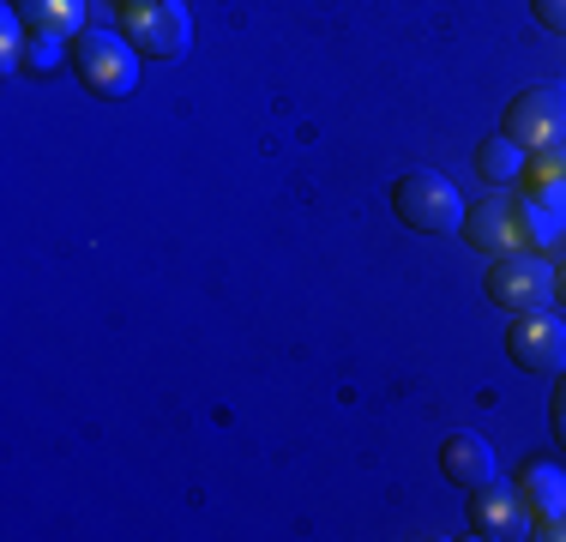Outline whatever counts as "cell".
Wrapping results in <instances>:
<instances>
[{
    "instance_id": "cell-1",
    "label": "cell",
    "mask_w": 566,
    "mask_h": 542,
    "mask_svg": "<svg viewBox=\"0 0 566 542\" xmlns=\"http://www.w3.org/2000/svg\"><path fill=\"white\" fill-rule=\"evenodd\" d=\"M566 217H548L543 206H531L524 194H489L482 206L464 211V229L458 236L470 241L476 253L501 260V253H518V248H536V253H560Z\"/></svg>"
},
{
    "instance_id": "cell-2",
    "label": "cell",
    "mask_w": 566,
    "mask_h": 542,
    "mask_svg": "<svg viewBox=\"0 0 566 542\" xmlns=\"http://www.w3.org/2000/svg\"><path fill=\"white\" fill-rule=\"evenodd\" d=\"M66 61H73V73L85 79L91 97H133V85H139V61L145 54L127 43L120 31H78L73 49H66Z\"/></svg>"
},
{
    "instance_id": "cell-3",
    "label": "cell",
    "mask_w": 566,
    "mask_h": 542,
    "mask_svg": "<svg viewBox=\"0 0 566 542\" xmlns=\"http://www.w3.org/2000/svg\"><path fill=\"white\" fill-rule=\"evenodd\" d=\"M392 211H398L403 229H416V236H458V229H464V199H458V187L440 169L398 175Z\"/></svg>"
},
{
    "instance_id": "cell-4",
    "label": "cell",
    "mask_w": 566,
    "mask_h": 542,
    "mask_svg": "<svg viewBox=\"0 0 566 542\" xmlns=\"http://www.w3.org/2000/svg\"><path fill=\"white\" fill-rule=\"evenodd\" d=\"M120 37L145 54V61H175L193 43V19L187 0H127L120 7Z\"/></svg>"
},
{
    "instance_id": "cell-5",
    "label": "cell",
    "mask_w": 566,
    "mask_h": 542,
    "mask_svg": "<svg viewBox=\"0 0 566 542\" xmlns=\"http://www.w3.org/2000/svg\"><path fill=\"white\" fill-rule=\"evenodd\" d=\"M489 302L506 308V314H531V308H555V265L548 253L536 248H518V253H501L489 265Z\"/></svg>"
},
{
    "instance_id": "cell-6",
    "label": "cell",
    "mask_w": 566,
    "mask_h": 542,
    "mask_svg": "<svg viewBox=\"0 0 566 542\" xmlns=\"http://www.w3.org/2000/svg\"><path fill=\"white\" fill-rule=\"evenodd\" d=\"M501 133L524 152H548V145H566V85H524L518 97L506 103Z\"/></svg>"
},
{
    "instance_id": "cell-7",
    "label": "cell",
    "mask_w": 566,
    "mask_h": 542,
    "mask_svg": "<svg viewBox=\"0 0 566 542\" xmlns=\"http://www.w3.org/2000/svg\"><path fill=\"white\" fill-rule=\"evenodd\" d=\"M506 356L524 374H566V320L555 308H531V314H512L506 332Z\"/></svg>"
},
{
    "instance_id": "cell-8",
    "label": "cell",
    "mask_w": 566,
    "mask_h": 542,
    "mask_svg": "<svg viewBox=\"0 0 566 542\" xmlns=\"http://www.w3.org/2000/svg\"><path fill=\"white\" fill-rule=\"evenodd\" d=\"M531 507H524L518 482H482L470 488V531L489 536V542H512V536H531Z\"/></svg>"
},
{
    "instance_id": "cell-9",
    "label": "cell",
    "mask_w": 566,
    "mask_h": 542,
    "mask_svg": "<svg viewBox=\"0 0 566 542\" xmlns=\"http://www.w3.org/2000/svg\"><path fill=\"white\" fill-rule=\"evenodd\" d=\"M440 477H447L452 488H482V482H494V446L482 440V434H470V428H458L447 434V446H440Z\"/></svg>"
},
{
    "instance_id": "cell-10",
    "label": "cell",
    "mask_w": 566,
    "mask_h": 542,
    "mask_svg": "<svg viewBox=\"0 0 566 542\" xmlns=\"http://www.w3.org/2000/svg\"><path fill=\"white\" fill-rule=\"evenodd\" d=\"M518 187H524V199H531V206H543L548 217H566V145H548V152L524 157Z\"/></svg>"
},
{
    "instance_id": "cell-11",
    "label": "cell",
    "mask_w": 566,
    "mask_h": 542,
    "mask_svg": "<svg viewBox=\"0 0 566 542\" xmlns=\"http://www.w3.org/2000/svg\"><path fill=\"white\" fill-rule=\"evenodd\" d=\"M518 494L531 507V519H555V512H566V470L555 458H531L518 470Z\"/></svg>"
},
{
    "instance_id": "cell-12",
    "label": "cell",
    "mask_w": 566,
    "mask_h": 542,
    "mask_svg": "<svg viewBox=\"0 0 566 542\" xmlns=\"http://www.w3.org/2000/svg\"><path fill=\"white\" fill-rule=\"evenodd\" d=\"M12 7L36 37H78L85 24V0H12Z\"/></svg>"
},
{
    "instance_id": "cell-13",
    "label": "cell",
    "mask_w": 566,
    "mask_h": 542,
    "mask_svg": "<svg viewBox=\"0 0 566 542\" xmlns=\"http://www.w3.org/2000/svg\"><path fill=\"white\" fill-rule=\"evenodd\" d=\"M524 157H531V152H524V145H512L506 133H501V139H489V145L476 152V175H482L489 187H518Z\"/></svg>"
},
{
    "instance_id": "cell-14",
    "label": "cell",
    "mask_w": 566,
    "mask_h": 542,
    "mask_svg": "<svg viewBox=\"0 0 566 542\" xmlns=\"http://www.w3.org/2000/svg\"><path fill=\"white\" fill-rule=\"evenodd\" d=\"M19 54H24V19H19V7H7V19H0V61L19 66Z\"/></svg>"
},
{
    "instance_id": "cell-15",
    "label": "cell",
    "mask_w": 566,
    "mask_h": 542,
    "mask_svg": "<svg viewBox=\"0 0 566 542\" xmlns=\"http://www.w3.org/2000/svg\"><path fill=\"white\" fill-rule=\"evenodd\" d=\"M531 12H536V24H543V31L566 37V0H531Z\"/></svg>"
},
{
    "instance_id": "cell-16",
    "label": "cell",
    "mask_w": 566,
    "mask_h": 542,
    "mask_svg": "<svg viewBox=\"0 0 566 542\" xmlns=\"http://www.w3.org/2000/svg\"><path fill=\"white\" fill-rule=\"evenodd\" d=\"M548 423H555V440L566 446V374H560V386H555V398H548Z\"/></svg>"
},
{
    "instance_id": "cell-17",
    "label": "cell",
    "mask_w": 566,
    "mask_h": 542,
    "mask_svg": "<svg viewBox=\"0 0 566 542\" xmlns=\"http://www.w3.org/2000/svg\"><path fill=\"white\" fill-rule=\"evenodd\" d=\"M531 536H543V542H566V512H555V519H536V524H531Z\"/></svg>"
},
{
    "instance_id": "cell-18",
    "label": "cell",
    "mask_w": 566,
    "mask_h": 542,
    "mask_svg": "<svg viewBox=\"0 0 566 542\" xmlns=\"http://www.w3.org/2000/svg\"><path fill=\"white\" fill-rule=\"evenodd\" d=\"M555 302H566V253H560V265H555Z\"/></svg>"
},
{
    "instance_id": "cell-19",
    "label": "cell",
    "mask_w": 566,
    "mask_h": 542,
    "mask_svg": "<svg viewBox=\"0 0 566 542\" xmlns=\"http://www.w3.org/2000/svg\"><path fill=\"white\" fill-rule=\"evenodd\" d=\"M115 7H127V0H115Z\"/></svg>"
}]
</instances>
